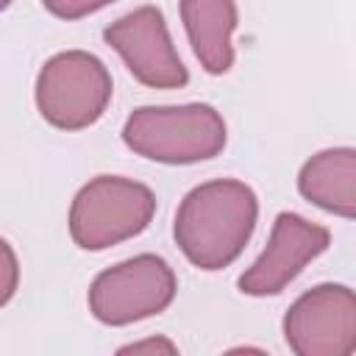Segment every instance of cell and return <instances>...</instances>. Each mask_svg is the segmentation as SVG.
I'll return each mask as SVG.
<instances>
[{
  "instance_id": "1",
  "label": "cell",
  "mask_w": 356,
  "mask_h": 356,
  "mask_svg": "<svg viewBox=\"0 0 356 356\" xmlns=\"http://www.w3.org/2000/svg\"><path fill=\"white\" fill-rule=\"evenodd\" d=\"M259 220L256 192L236 178H211L184 195L175 211L172 236L181 253L206 273L239 259Z\"/></svg>"
},
{
  "instance_id": "2",
  "label": "cell",
  "mask_w": 356,
  "mask_h": 356,
  "mask_svg": "<svg viewBox=\"0 0 356 356\" xmlns=\"http://www.w3.org/2000/svg\"><path fill=\"white\" fill-rule=\"evenodd\" d=\"M122 142L136 156L159 164H197L222 153L228 128L209 103L142 106L128 114Z\"/></svg>"
},
{
  "instance_id": "3",
  "label": "cell",
  "mask_w": 356,
  "mask_h": 356,
  "mask_svg": "<svg viewBox=\"0 0 356 356\" xmlns=\"http://www.w3.org/2000/svg\"><path fill=\"white\" fill-rule=\"evenodd\" d=\"M156 214V195L147 184L125 175L86 181L70 206V236L81 250H106L139 236Z\"/></svg>"
},
{
  "instance_id": "4",
  "label": "cell",
  "mask_w": 356,
  "mask_h": 356,
  "mask_svg": "<svg viewBox=\"0 0 356 356\" xmlns=\"http://www.w3.org/2000/svg\"><path fill=\"white\" fill-rule=\"evenodd\" d=\"M111 72L86 50H64L44 61L36 75V108L53 128L83 131L111 103Z\"/></svg>"
},
{
  "instance_id": "5",
  "label": "cell",
  "mask_w": 356,
  "mask_h": 356,
  "mask_svg": "<svg viewBox=\"0 0 356 356\" xmlns=\"http://www.w3.org/2000/svg\"><path fill=\"white\" fill-rule=\"evenodd\" d=\"M178 292L172 267L156 253L131 256L95 275L89 286V312L103 325H131L161 314Z\"/></svg>"
},
{
  "instance_id": "6",
  "label": "cell",
  "mask_w": 356,
  "mask_h": 356,
  "mask_svg": "<svg viewBox=\"0 0 356 356\" xmlns=\"http://www.w3.org/2000/svg\"><path fill=\"white\" fill-rule=\"evenodd\" d=\"M284 339L298 356H350L356 350V295L345 284L306 289L284 314Z\"/></svg>"
},
{
  "instance_id": "7",
  "label": "cell",
  "mask_w": 356,
  "mask_h": 356,
  "mask_svg": "<svg viewBox=\"0 0 356 356\" xmlns=\"http://www.w3.org/2000/svg\"><path fill=\"white\" fill-rule=\"evenodd\" d=\"M108 47L120 53L128 72L150 89H181L189 72L172 44L170 28L159 6H139L103 28Z\"/></svg>"
},
{
  "instance_id": "8",
  "label": "cell",
  "mask_w": 356,
  "mask_h": 356,
  "mask_svg": "<svg viewBox=\"0 0 356 356\" xmlns=\"http://www.w3.org/2000/svg\"><path fill=\"white\" fill-rule=\"evenodd\" d=\"M331 245V231L312 222L295 211H281L273 222L267 248L259 259L239 275V292L250 298H267L284 292L309 261L325 253Z\"/></svg>"
},
{
  "instance_id": "9",
  "label": "cell",
  "mask_w": 356,
  "mask_h": 356,
  "mask_svg": "<svg viewBox=\"0 0 356 356\" xmlns=\"http://www.w3.org/2000/svg\"><path fill=\"white\" fill-rule=\"evenodd\" d=\"M181 22L200 67L209 75H225L236 58L231 44L239 25L236 0H181Z\"/></svg>"
},
{
  "instance_id": "10",
  "label": "cell",
  "mask_w": 356,
  "mask_h": 356,
  "mask_svg": "<svg viewBox=\"0 0 356 356\" xmlns=\"http://www.w3.org/2000/svg\"><path fill=\"white\" fill-rule=\"evenodd\" d=\"M300 195L345 220L356 217V150L328 147L306 159L298 172Z\"/></svg>"
},
{
  "instance_id": "11",
  "label": "cell",
  "mask_w": 356,
  "mask_h": 356,
  "mask_svg": "<svg viewBox=\"0 0 356 356\" xmlns=\"http://www.w3.org/2000/svg\"><path fill=\"white\" fill-rule=\"evenodd\" d=\"M19 286V261L14 248L0 236V309L14 298Z\"/></svg>"
},
{
  "instance_id": "12",
  "label": "cell",
  "mask_w": 356,
  "mask_h": 356,
  "mask_svg": "<svg viewBox=\"0 0 356 356\" xmlns=\"http://www.w3.org/2000/svg\"><path fill=\"white\" fill-rule=\"evenodd\" d=\"M114 0H42V6L58 17V19H81V17H89L106 6H111Z\"/></svg>"
},
{
  "instance_id": "13",
  "label": "cell",
  "mask_w": 356,
  "mask_h": 356,
  "mask_svg": "<svg viewBox=\"0 0 356 356\" xmlns=\"http://www.w3.org/2000/svg\"><path fill=\"white\" fill-rule=\"evenodd\" d=\"M145 350H164V353H175L178 345L164 339V337H150V339H142V342H131V345H122L120 353H145Z\"/></svg>"
},
{
  "instance_id": "14",
  "label": "cell",
  "mask_w": 356,
  "mask_h": 356,
  "mask_svg": "<svg viewBox=\"0 0 356 356\" xmlns=\"http://www.w3.org/2000/svg\"><path fill=\"white\" fill-rule=\"evenodd\" d=\"M8 6H11V0H0V11H6Z\"/></svg>"
}]
</instances>
